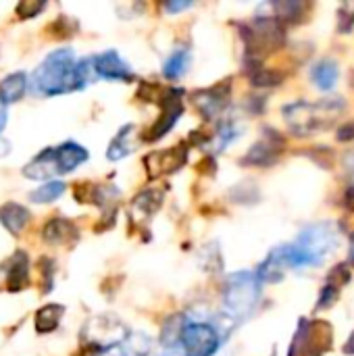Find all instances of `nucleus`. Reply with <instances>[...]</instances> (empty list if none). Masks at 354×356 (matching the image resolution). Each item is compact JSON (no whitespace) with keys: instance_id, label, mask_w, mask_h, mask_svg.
<instances>
[{"instance_id":"obj_1","label":"nucleus","mask_w":354,"mask_h":356,"mask_svg":"<svg viewBox=\"0 0 354 356\" xmlns=\"http://www.w3.org/2000/svg\"><path fill=\"white\" fill-rule=\"evenodd\" d=\"M31 90L40 96H58L79 90L77 58L71 48L50 52L31 75Z\"/></svg>"},{"instance_id":"obj_2","label":"nucleus","mask_w":354,"mask_h":356,"mask_svg":"<svg viewBox=\"0 0 354 356\" xmlns=\"http://www.w3.org/2000/svg\"><path fill=\"white\" fill-rule=\"evenodd\" d=\"M344 111V98L330 96L319 102L296 100L284 106V121L294 136H313L336 123Z\"/></svg>"},{"instance_id":"obj_3","label":"nucleus","mask_w":354,"mask_h":356,"mask_svg":"<svg viewBox=\"0 0 354 356\" xmlns=\"http://www.w3.org/2000/svg\"><path fill=\"white\" fill-rule=\"evenodd\" d=\"M340 236L334 223L319 221L307 225L298 238L290 244L294 269H311L325 263V259L338 248Z\"/></svg>"},{"instance_id":"obj_4","label":"nucleus","mask_w":354,"mask_h":356,"mask_svg":"<svg viewBox=\"0 0 354 356\" xmlns=\"http://www.w3.org/2000/svg\"><path fill=\"white\" fill-rule=\"evenodd\" d=\"M261 292H263V284L257 277V273L252 271L232 273L225 280L223 294H221L225 319H230L234 325L250 319L261 302Z\"/></svg>"},{"instance_id":"obj_5","label":"nucleus","mask_w":354,"mask_h":356,"mask_svg":"<svg viewBox=\"0 0 354 356\" xmlns=\"http://www.w3.org/2000/svg\"><path fill=\"white\" fill-rule=\"evenodd\" d=\"M246 46V60H259L286 46V25L273 15H257L248 25H238Z\"/></svg>"},{"instance_id":"obj_6","label":"nucleus","mask_w":354,"mask_h":356,"mask_svg":"<svg viewBox=\"0 0 354 356\" xmlns=\"http://www.w3.org/2000/svg\"><path fill=\"white\" fill-rule=\"evenodd\" d=\"M334 342V330L323 319H300L288 356H323Z\"/></svg>"},{"instance_id":"obj_7","label":"nucleus","mask_w":354,"mask_h":356,"mask_svg":"<svg viewBox=\"0 0 354 356\" xmlns=\"http://www.w3.org/2000/svg\"><path fill=\"white\" fill-rule=\"evenodd\" d=\"M179 344L186 356H215L221 346V336L213 323L188 319Z\"/></svg>"},{"instance_id":"obj_8","label":"nucleus","mask_w":354,"mask_h":356,"mask_svg":"<svg viewBox=\"0 0 354 356\" xmlns=\"http://www.w3.org/2000/svg\"><path fill=\"white\" fill-rule=\"evenodd\" d=\"M119 332H127L119 319H115L113 315H100L90 319L83 327V342L88 348L102 353L104 348L119 346L121 340H127L125 336H119Z\"/></svg>"},{"instance_id":"obj_9","label":"nucleus","mask_w":354,"mask_h":356,"mask_svg":"<svg viewBox=\"0 0 354 356\" xmlns=\"http://www.w3.org/2000/svg\"><path fill=\"white\" fill-rule=\"evenodd\" d=\"M286 148V142L284 138L277 134V131H267L257 144H252L248 148V152L242 156V165L246 167H271L277 163L282 150Z\"/></svg>"},{"instance_id":"obj_10","label":"nucleus","mask_w":354,"mask_h":356,"mask_svg":"<svg viewBox=\"0 0 354 356\" xmlns=\"http://www.w3.org/2000/svg\"><path fill=\"white\" fill-rule=\"evenodd\" d=\"M184 115V92L179 88H173L171 98L161 106V117L150 125V129L142 136L146 142H159L163 140L179 121V117Z\"/></svg>"},{"instance_id":"obj_11","label":"nucleus","mask_w":354,"mask_h":356,"mask_svg":"<svg viewBox=\"0 0 354 356\" xmlns=\"http://www.w3.org/2000/svg\"><path fill=\"white\" fill-rule=\"evenodd\" d=\"M230 94H232L230 81H221V83H217L213 88L194 92L192 94V102L196 104L200 115L207 121H211V119H217L225 111V106L230 104Z\"/></svg>"},{"instance_id":"obj_12","label":"nucleus","mask_w":354,"mask_h":356,"mask_svg":"<svg viewBox=\"0 0 354 356\" xmlns=\"http://www.w3.org/2000/svg\"><path fill=\"white\" fill-rule=\"evenodd\" d=\"M186 161H188V144H182V146H175V148H169V150L150 152L144 159V165H146L148 177L156 179L161 175L179 171L186 165Z\"/></svg>"},{"instance_id":"obj_13","label":"nucleus","mask_w":354,"mask_h":356,"mask_svg":"<svg viewBox=\"0 0 354 356\" xmlns=\"http://www.w3.org/2000/svg\"><path fill=\"white\" fill-rule=\"evenodd\" d=\"M290 269H294L290 244H284L273 248L255 273L261 280V284H280Z\"/></svg>"},{"instance_id":"obj_14","label":"nucleus","mask_w":354,"mask_h":356,"mask_svg":"<svg viewBox=\"0 0 354 356\" xmlns=\"http://www.w3.org/2000/svg\"><path fill=\"white\" fill-rule=\"evenodd\" d=\"M94 69L96 75L108 81H131L134 73L131 67L119 56L117 50H106L94 56Z\"/></svg>"},{"instance_id":"obj_15","label":"nucleus","mask_w":354,"mask_h":356,"mask_svg":"<svg viewBox=\"0 0 354 356\" xmlns=\"http://www.w3.org/2000/svg\"><path fill=\"white\" fill-rule=\"evenodd\" d=\"M23 175L29 177V179H40V181L58 175V165H56V152H54V148H46L38 156H33L23 167Z\"/></svg>"},{"instance_id":"obj_16","label":"nucleus","mask_w":354,"mask_h":356,"mask_svg":"<svg viewBox=\"0 0 354 356\" xmlns=\"http://www.w3.org/2000/svg\"><path fill=\"white\" fill-rule=\"evenodd\" d=\"M54 152H56L58 175L71 173L73 169H77L81 163L88 161V150L77 142H63L61 146L54 148Z\"/></svg>"},{"instance_id":"obj_17","label":"nucleus","mask_w":354,"mask_h":356,"mask_svg":"<svg viewBox=\"0 0 354 356\" xmlns=\"http://www.w3.org/2000/svg\"><path fill=\"white\" fill-rule=\"evenodd\" d=\"M42 238L48 244H71L77 240V227L65 217H54L44 225Z\"/></svg>"},{"instance_id":"obj_18","label":"nucleus","mask_w":354,"mask_h":356,"mask_svg":"<svg viewBox=\"0 0 354 356\" xmlns=\"http://www.w3.org/2000/svg\"><path fill=\"white\" fill-rule=\"evenodd\" d=\"M27 273H29V259L23 250H17L10 259H8V267H6V288L10 292H19L27 286Z\"/></svg>"},{"instance_id":"obj_19","label":"nucleus","mask_w":354,"mask_h":356,"mask_svg":"<svg viewBox=\"0 0 354 356\" xmlns=\"http://www.w3.org/2000/svg\"><path fill=\"white\" fill-rule=\"evenodd\" d=\"M340 77V67L334 58H321L315 63V67L311 69V81L315 83L317 90L321 92H330L334 90L336 81Z\"/></svg>"},{"instance_id":"obj_20","label":"nucleus","mask_w":354,"mask_h":356,"mask_svg":"<svg viewBox=\"0 0 354 356\" xmlns=\"http://www.w3.org/2000/svg\"><path fill=\"white\" fill-rule=\"evenodd\" d=\"M29 221V211L17 202H6L0 207V223L13 234V236H19L23 232V227L27 225Z\"/></svg>"},{"instance_id":"obj_21","label":"nucleus","mask_w":354,"mask_h":356,"mask_svg":"<svg viewBox=\"0 0 354 356\" xmlns=\"http://www.w3.org/2000/svg\"><path fill=\"white\" fill-rule=\"evenodd\" d=\"M267 8L271 10L273 17H277L284 25H288V23L305 21L311 10V4H307V2H275V4H267Z\"/></svg>"},{"instance_id":"obj_22","label":"nucleus","mask_w":354,"mask_h":356,"mask_svg":"<svg viewBox=\"0 0 354 356\" xmlns=\"http://www.w3.org/2000/svg\"><path fill=\"white\" fill-rule=\"evenodd\" d=\"M25 92H27V75L21 71L10 73L0 81V102L2 104L19 102L25 96Z\"/></svg>"},{"instance_id":"obj_23","label":"nucleus","mask_w":354,"mask_h":356,"mask_svg":"<svg viewBox=\"0 0 354 356\" xmlns=\"http://www.w3.org/2000/svg\"><path fill=\"white\" fill-rule=\"evenodd\" d=\"M163 198H165L163 190L148 188V190H142V192L134 198L131 209H134V213H138L140 217L148 219V217H152V215L163 207Z\"/></svg>"},{"instance_id":"obj_24","label":"nucleus","mask_w":354,"mask_h":356,"mask_svg":"<svg viewBox=\"0 0 354 356\" xmlns=\"http://www.w3.org/2000/svg\"><path fill=\"white\" fill-rule=\"evenodd\" d=\"M136 127L131 125V123H127V125H123L119 131H117V136L111 140V144H108V150H106V159L108 161H121V159H125L127 154H131V150H134V146H131V131H134Z\"/></svg>"},{"instance_id":"obj_25","label":"nucleus","mask_w":354,"mask_h":356,"mask_svg":"<svg viewBox=\"0 0 354 356\" xmlns=\"http://www.w3.org/2000/svg\"><path fill=\"white\" fill-rule=\"evenodd\" d=\"M65 309L61 305H46L35 313V332L38 334H50L58 327L61 317Z\"/></svg>"},{"instance_id":"obj_26","label":"nucleus","mask_w":354,"mask_h":356,"mask_svg":"<svg viewBox=\"0 0 354 356\" xmlns=\"http://www.w3.org/2000/svg\"><path fill=\"white\" fill-rule=\"evenodd\" d=\"M188 67H190V50L179 48V50H175V52L169 54V58L165 60L163 73H165L167 79H173L175 81V79H179L188 71Z\"/></svg>"},{"instance_id":"obj_27","label":"nucleus","mask_w":354,"mask_h":356,"mask_svg":"<svg viewBox=\"0 0 354 356\" xmlns=\"http://www.w3.org/2000/svg\"><path fill=\"white\" fill-rule=\"evenodd\" d=\"M248 75H250V83H252L255 88H275V86H280V83L284 81V77H286L282 71L269 69V67H265V65H259V67L250 69Z\"/></svg>"},{"instance_id":"obj_28","label":"nucleus","mask_w":354,"mask_h":356,"mask_svg":"<svg viewBox=\"0 0 354 356\" xmlns=\"http://www.w3.org/2000/svg\"><path fill=\"white\" fill-rule=\"evenodd\" d=\"M67 190V186L58 179H52V181H46L42 184L40 188H35L31 194H29V200L35 202V204H42V202H52L56 200L58 196H63Z\"/></svg>"},{"instance_id":"obj_29","label":"nucleus","mask_w":354,"mask_h":356,"mask_svg":"<svg viewBox=\"0 0 354 356\" xmlns=\"http://www.w3.org/2000/svg\"><path fill=\"white\" fill-rule=\"evenodd\" d=\"M127 355L129 356H150L152 340L146 334H129L127 338Z\"/></svg>"},{"instance_id":"obj_30","label":"nucleus","mask_w":354,"mask_h":356,"mask_svg":"<svg viewBox=\"0 0 354 356\" xmlns=\"http://www.w3.org/2000/svg\"><path fill=\"white\" fill-rule=\"evenodd\" d=\"M340 298V288L332 286V284H323L321 292H319V298H317V311H328L332 309Z\"/></svg>"},{"instance_id":"obj_31","label":"nucleus","mask_w":354,"mask_h":356,"mask_svg":"<svg viewBox=\"0 0 354 356\" xmlns=\"http://www.w3.org/2000/svg\"><path fill=\"white\" fill-rule=\"evenodd\" d=\"M44 8H46V2H21V4L17 6V15H19L21 19H33V17H38Z\"/></svg>"},{"instance_id":"obj_32","label":"nucleus","mask_w":354,"mask_h":356,"mask_svg":"<svg viewBox=\"0 0 354 356\" xmlns=\"http://www.w3.org/2000/svg\"><path fill=\"white\" fill-rule=\"evenodd\" d=\"M338 29L342 33H348L351 29H354V10H351L348 6H342L338 10Z\"/></svg>"},{"instance_id":"obj_33","label":"nucleus","mask_w":354,"mask_h":356,"mask_svg":"<svg viewBox=\"0 0 354 356\" xmlns=\"http://www.w3.org/2000/svg\"><path fill=\"white\" fill-rule=\"evenodd\" d=\"M336 140H338V142H353L354 121H348V123H344V125H340V127H338V131H336Z\"/></svg>"},{"instance_id":"obj_34","label":"nucleus","mask_w":354,"mask_h":356,"mask_svg":"<svg viewBox=\"0 0 354 356\" xmlns=\"http://www.w3.org/2000/svg\"><path fill=\"white\" fill-rule=\"evenodd\" d=\"M96 356H129L127 350H123L121 346H111V348H104L102 353H98Z\"/></svg>"},{"instance_id":"obj_35","label":"nucleus","mask_w":354,"mask_h":356,"mask_svg":"<svg viewBox=\"0 0 354 356\" xmlns=\"http://www.w3.org/2000/svg\"><path fill=\"white\" fill-rule=\"evenodd\" d=\"M190 6H192V2H167V4H165V8H167L169 13L186 10V8H190Z\"/></svg>"},{"instance_id":"obj_36","label":"nucleus","mask_w":354,"mask_h":356,"mask_svg":"<svg viewBox=\"0 0 354 356\" xmlns=\"http://www.w3.org/2000/svg\"><path fill=\"white\" fill-rule=\"evenodd\" d=\"M344 204H346V209H348V211H353L354 213V188H351V190L346 192V196H344Z\"/></svg>"},{"instance_id":"obj_37","label":"nucleus","mask_w":354,"mask_h":356,"mask_svg":"<svg viewBox=\"0 0 354 356\" xmlns=\"http://www.w3.org/2000/svg\"><path fill=\"white\" fill-rule=\"evenodd\" d=\"M344 355L354 356V332L348 336V340H346V344H344Z\"/></svg>"},{"instance_id":"obj_38","label":"nucleus","mask_w":354,"mask_h":356,"mask_svg":"<svg viewBox=\"0 0 354 356\" xmlns=\"http://www.w3.org/2000/svg\"><path fill=\"white\" fill-rule=\"evenodd\" d=\"M346 171H348L351 179L354 181V154H348V156H346Z\"/></svg>"},{"instance_id":"obj_39","label":"nucleus","mask_w":354,"mask_h":356,"mask_svg":"<svg viewBox=\"0 0 354 356\" xmlns=\"http://www.w3.org/2000/svg\"><path fill=\"white\" fill-rule=\"evenodd\" d=\"M4 125H6V104L0 102V134L4 129Z\"/></svg>"},{"instance_id":"obj_40","label":"nucleus","mask_w":354,"mask_h":356,"mask_svg":"<svg viewBox=\"0 0 354 356\" xmlns=\"http://www.w3.org/2000/svg\"><path fill=\"white\" fill-rule=\"evenodd\" d=\"M348 263L351 267H354V234L351 236V250H348Z\"/></svg>"},{"instance_id":"obj_41","label":"nucleus","mask_w":354,"mask_h":356,"mask_svg":"<svg viewBox=\"0 0 354 356\" xmlns=\"http://www.w3.org/2000/svg\"><path fill=\"white\" fill-rule=\"evenodd\" d=\"M161 356H186L182 350H177V348H171V350H165Z\"/></svg>"},{"instance_id":"obj_42","label":"nucleus","mask_w":354,"mask_h":356,"mask_svg":"<svg viewBox=\"0 0 354 356\" xmlns=\"http://www.w3.org/2000/svg\"><path fill=\"white\" fill-rule=\"evenodd\" d=\"M8 148H10V144H8L6 140H2V138H0V154H6V150H8Z\"/></svg>"}]
</instances>
